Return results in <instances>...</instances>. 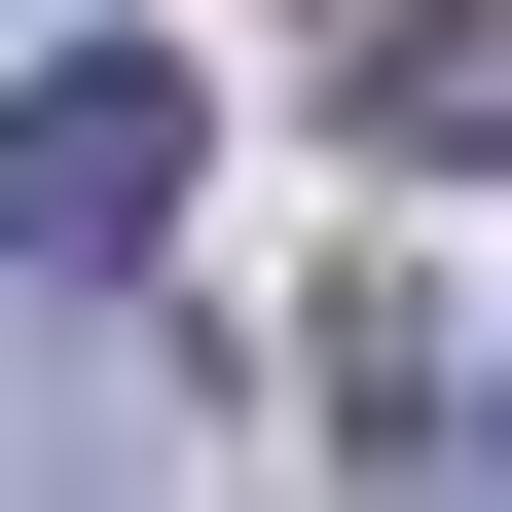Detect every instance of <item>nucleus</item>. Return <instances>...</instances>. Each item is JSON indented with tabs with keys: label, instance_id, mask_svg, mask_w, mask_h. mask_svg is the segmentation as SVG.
I'll return each instance as SVG.
<instances>
[{
	"label": "nucleus",
	"instance_id": "f03ea898",
	"mask_svg": "<svg viewBox=\"0 0 512 512\" xmlns=\"http://www.w3.org/2000/svg\"><path fill=\"white\" fill-rule=\"evenodd\" d=\"M476 439H512V403H476Z\"/></svg>",
	"mask_w": 512,
	"mask_h": 512
},
{
	"label": "nucleus",
	"instance_id": "f257e3e1",
	"mask_svg": "<svg viewBox=\"0 0 512 512\" xmlns=\"http://www.w3.org/2000/svg\"><path fill=\"white\" fill-rule=\"evenodd\" d=\"M183 220V74L147 37H37V74H0V256H147Z\"/></svg>",
	"mask_w": 512,
	"mask_h": 512
}]
</instances>
